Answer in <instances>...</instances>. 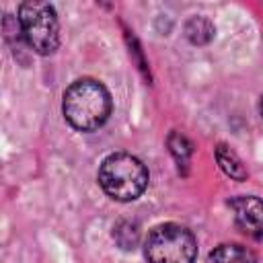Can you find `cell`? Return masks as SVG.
I'll return each instance as SVG.
<instances>
[{"label": "cell", "mask_w": 263, "mask_h": 263, "mask_svg": "<svg viewBox=\"0 0 263 263\" xmlns=\"http://www.w3.org/2000/svg\"><path fill=\"white\" fill-rule=\"evenodd\" d=\"M111 95L95 78L74 80L62 99V113L66 121L78 132L99 129L111 115Z\"/></svg>", "instance_id": "cell-1"}, {"label": "cell", "mask_w": 263, "mask_h": 263, "mask_svg": "<svg viewBox=\"0 0 263 263\" xmlns=\"http://www.w3.org/2000/svg\"><path fill=\"white\" fill-rule=\"evenodd\" d=\"M138 226L132 224V222H119L115 228H113V238L117 240V245L121 249H136L138 245Z\"/></svg>", "instance_id": "cell-10"}, {"label": "cell", "mask_w": 263, "mask_h": 263, "mask_svg": "<svg viewBox=\"0 0 263 263\" xmlns=\"http://www.w3.org/2000/svg\"><path fill=\"white\" fill-rule=\"evenodd\" d=\"M166 146H168L171 154L175 156V160H177L179 164L185 166V164L189 162V156H191V152H193V146H191V142H189L183 134L171 132L168 138H166Z\"/></svg>", "instance_id": "cell-9"}, {"label": "cell", "mask_w": 263, "mask_h": 263, "mask_svg": "<svg viewBox=\"0 0 263 263\" xmlns=\"http://www.w3.org/2000/svg\"><path fill=\"white\" fill-rule=\"evenodd\" d=\"M216 160H218L220 168H222L230 179H234V181H245V179L249 177V173H247L242 160L238 158V154H236L234 150H230L226 144H218V148H216Z\"/></svg>", "instance_id": "cell-7"}, {"label": "cell", "mask_w": 263, "mask_h": 263, "mask_svg": "<svg viewBox=\"0 0 263 263\" xmlns=\"http://www.w3.org/2000/svg\"><path fill=\"white\" fill-rule=\"evenodd\" d=\"M18 23L27 45L39 53L49 55L60 45V23L55 8L49 2H23L18 6Z\"/></svg>", "instance_id": "cell-4"}, {"label": "cell", "mask_w": 263, "mask_h": 263, "mask_svg": "<svg viewBox=\"0 0 263 263\" xmlns=\"http://www.w3.org/2000/svg\"><path fill=\"white\" fill-rule=\"evenodd\" d=\"M210 263H257V255L238 242H224L210 251Z\"/></svg>", "instance_id": "cell-6"}, {"label": "cell", "mask_w": 263, "mask_h": 263, "mask_svg": "<svg viewBox=\"0 0 263 263\" xmlns=\"http://www.w3.org/2000/svg\"><path fill=\"white\" fill-rule=\"evenodd\" d=\"M148 168L127 152L109 154L99 166V185L117 201H134L148 187Z\"/></svg>", "instance_id": "cell-2"}, {"label": "cell", "mask_w": 263, "mask_h": 263, "mask_svg": "<svg viewBox=\"0 0 263 263\" xmlns=\"http://www.w3.org/2000/svg\"><path fill=\"white\" fill-rule=\"evenodd\" d=\"M259 109H261V115H263V95H261V103H259Z\"/></svg>", "instance_id": "cell-11"}, {"label": "cell", "mask_w": 263, "mask_h": 263, "mask_svg": "<svg viewBox=\"0 0 263 263\" xmlns=\"http://www.w3.org/2000/svg\"><path fill=\"white\" fill-rule=\"evenodd\" d=\"M214 33H216V29H214L212 21L205 18V16H191V18L187 21V25H185V35H187V39H189L191 43H195V45H205V43H210L212 37H214Z\"/></svg>", "instance_id": "cell-8"}, {"label": "cell", "mask_w": 263, "mask_h": 263, "mask_svg": "<svg viewBox=\"0 0 263 263\" xmlns=\"http://www.w3.org/2000/svg\"><path fill=\"white\" fill-rule=\"evenodd\" d=\"M144 253L148 263H193L197 255V240L189 228L166 222L148 232Z\"/></svg>", "instance_id": "cell-3"}, {"label": "cell", "mask_w": 263, "mask_h": 263, "mask_svg": "<svg viewBox=\"0 0 263 263\" xmlns=\"http://www.w3.org/2000/svg\"><path fill=\"white\" fill-rule=\"evenodd\" d=\"M236 226L253 238L263 236V199L255 195H236L230 199Z\"/></svg>", "instance_id": "cell-5"}]
</instances>
